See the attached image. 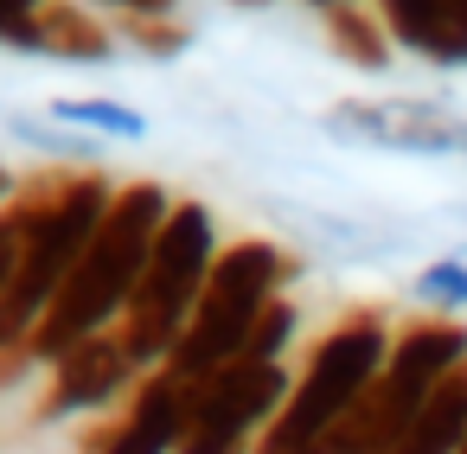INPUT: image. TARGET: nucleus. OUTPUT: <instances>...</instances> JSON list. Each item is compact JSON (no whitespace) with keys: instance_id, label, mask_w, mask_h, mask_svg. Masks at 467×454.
<instances>
[{"instance_id":"obj_26","label":"nucleus","mask_w":467,"mask_h":454,"mask_svg":"<svg viewBox=\"0 0 467 454\" xmlns=\"http://www.w3.org/2000/svg\"><path fill=\"white\" fill-rule=\"evenodd\" d=\"M461 454H467V441H461Z\"/></svg>"},{"instance_id":"obj_21","label":"nucleus","mask_w":467,"mask_h":454,"mask_svg":"<svg viewBox=\"0 0 467 454\" xmlns=\"http://www.w3.org/2000/svg\"><path fill=\"white\" fill-rule=\"evenodd\" d=\"M39 7L46 0H0V52L39 58Z\"/></svg>"},{"instance_id":"obj_23","label":"nucleus","mask_w":467,"mask_h":454,"mask_svg":"<svg viewBox=\"0 0 467 454\" xmlns=\"http://www.w3.org/2000/svg\"><path fill=\"white\" fill-rule=\"evenodd\" d=\"M14 192H20V173H14V167H7V160H0V205H7V199H14Z\"/></svg>"},{"instance_id":"obj_7","label":"nucleus","mask_w":467,"mask_h":454,"mask_svg":"<svg viewBox=\"0 0 467 454\" xmlns=\"http://www.w3.org/2000/svg\"><path fill=\"white\" fill-rule=\"evenodd\" d=\"M288 390H295V371L256 365V358H237V365L186 384V428H180L173 454H256V441L282 416Z\"/></svg>"},{"instance_id":"obj_13","label":"nucleus","mask_w":467,"mask_h":454,"mask_svg":"<svg viewBox=\"0 0 467 454\" xmlns=\"http://www.w3.org/2000/svg\"><path fill=\"white\" fill-rule=\"evenodd\" d=\"M461 441H467V365L435 384V397L416 409V422L390 454H461Z\"/></svg>"},{"instance_id":"obj_11","label":"nucleus","mask_w":467,"mask_h":454,"mask_svg":"<svg viewBox=\"0 0 467 454\" xmlns=\"http://www.w3.org/2000/svg\"><path fill=\"white\" fill-rule=\"evenodd\" d=\"M378 20L397 52L435 71H467V0H378Z\"/></svg>"},{"instance_id":"obj_6","label":"nucleus","mask_w":467,"mask_h":454,"mask_svg":"<svg viewBox=\"0 0 467 454\" xmlns=\"http://www.w3.org/2000/svg\"><path fill=\"white\" fill-rule=\"evenodd\" d=\"M109 199H116V186H109L103 167H65L58 173V192H52V205H46V218H39L33 243H26V263H20L14 288L0 294V352H26L33 326L46 320V307L71 282L78 256L103 231Z\"/></svg>"},{"instance_id":"obj_2","label":"nucleus","mask_w":467,"mask_h":454,"mask_svg":"<svg viewBox=\"0 0 467 454\" xmlns=\"http://www.w3.org/2000/svg\"><path fill=\"white\" fill-rule=\"evenodd\" d=\"M295 275H301V256L282 250L275 237L224 243L212 275H205V294H199V307H192V320H186V333H180V346L167 352L161 371H173L180 384H199V377L237 365L250 333H256V320H263V307L282 301Z\"/></svg>"},{"instance_id":"obj_9","label":"nucleus","mask_w":467,"mask_h":454,"mask_svg":"<svg viewBox=\"0 0 467 454\" xmlns=\"http://www.w3.org/2000/svg\"><path fill=\"white\" fill-rule=\"evenodd\" d=\"M141 371L129 365L116 333H97L84 346H71L65 358L46 365V397H39V422H71V416H103L122 390H135Z\"/></svg>"},{"instance_id":"obj_12","label":"nucleus","mask_w":467,"mask_h":454,"mask_svg":"<svg viewBox=\"0 0 467 454\" xmlns=\"http://www.w3.org/2000/svg\"><path fill=\"white\" fill-rule=\"evenodd\" d=\"M116 26L90 0H46L39 7V58L58 65H116Z\"/></svg>"},{"instance_id":"obj_20","label":"nucleus","mask_w":467,"mask_h":454,"mask_svg":"<svg viewBox=\"0 0 467 454\" xmlns=\"http://www.w3.org/2000/svg\"><path fill=\"white\" fill-rule=\"evenodd\" d=\"M295 326H301L295 301H288V294H282V301H269V307H263V320H256V333H250V346H244V358H256V365H282V352H288Z\"/></svg>"},{"instance_id":"obj_14","label":"nucleus","mask_w":467,"mask_h":454,"mask_svg":"<svg viewBox=\"0 0 467 454\" xmlns=\"http://www.w3.org/2000/svg\"><path fill=\"white\" fill-rule=\"evenodd\" d=\"M58 173L65 167H39L33 180H20V192L7 205H0V294L14 288V275L26 263V243H33V231H39V218H46L52 192H58Z\"/></svg>"},{"instance_id":"obj_10","label":"nucleus","mask_w":467,"mask_h":454,"mask_svg":"<svg viewBox=\"0 0 467 454\" xmlns=\"http://www.w3.org/2000/svg\"><path fill=\"white\" fill-rule=\"evenodd\" d=\"M186 428V384L173 371H148L129 390V409L84 435V454H173Z\"/></svg>"},{"instance_id":"obj_22","label":"nucleus","mask_w":467,"mask_h":454,"mask_svg":"<svg viewBox=\"0 0 467 454\" xmlns=\"http://www.w3.org/2000/svg\"><path fill=\"white\" fill-rule=\"evenodd\" d=\"M97 7H109L116 20V14H180V0H97Z\"/></svg>"},{"instance_id":"obj_4","label":"nucleus","mask_w":467,"mask_h":454,"mask_svg":"<svg viewBox=\"0 0 467 454\" xmlns=\"http://www.w3.org/2000/svg\"><path fill=\"white\" fill-rule=\"evenodd\" d=\"M218 250L224 243H218L212 212L199 199H173V212H167V224H161V237L148 250V269H141V282H135V294H129V307L116 320V339H122V352H129V365L141 377L161 371L167 352L180 346Z\"/></svg>"},{"instance_id":"obj_18","label":"nucleus","mask_w":467,"mask_h":454,"mask_svg":"<svg viewBox=\"0 0 467 454\" xmlns=\"http://www.w3.org/2000/svg\"><path fill=\"white\" fill-rule=\"evenodd\" d=\"M109 26H116V46L141 52L148 65H173L192 52V26L180 14H116Z\"/></svg>"},{"instance_id":"obj_1","label":"nucleus","mask_w":467,"mask_h":454,"mask_svg":"<svg viewBox=\"0 0 467 454\" xmlns=\"http://www.w3.org/2000/svg\"><path fill=\"white\" fill-rule=\"evenodd\" d=\"M167 212H173V192H167V186H154V180L116 186L103 231L90 237V250L78 256L71 282L58 288V301L46 307V320H39L33 339H26V358H33L39 371H46L52 358H65L71 346H84V339H97V333H116V320H122V307H129V294H135V282H141V269H148V250H154Z\"/></svg>"},{"instance_id":"obj_3","label":"nucleus","mask_w":467,"mask_h":454,"mask_svg":"<svg viewBox=\"0 0 467 454\" xmlns=\"http://www.w3.org/2000/svg\"><path fill=\"white\" fill-rule=\"evenodd\" d=\"M390 339H397V326L378 307L339 314L314 339V352H307V365H301L282 416L263 428L256 454H320V441L346 422V409L378 384V371L390 358Z\"/></svg>"},{"instance_id":"obj_15","label":"nucleus","mask_w":467,"mask_h":454,"mask_svg":"<svg viewBox=\"0 0 467 454\" xmlns=\"http://www.w3.org/2000/svg\"><path fill=\"white\" fill-rule=\"evenodd\" d=\"M320 33H327L333 58L352 65V71H371V77H378V71L397 65V46H390L384 20L365 14V7H333V14H320Z\"/></svg>"},{"instance_id":"obj_8","label":"nucleus","mask_w":467,"mask_h":454,"mask_svg":"<svg viewBox=\"0 0 467 454\" xmlns=\"http://www.w3.org/2000/svg\"><path fill=\"white\" fill-rule=\"evenodd\" d=\"M320 129L339 148H378V154H467V116H454L435 97H346L320 116Z\"/></svg>"},{"instance_id":"obj_25","label":"nucleus","mask_w":467,"mask_h":454,"mask_svg":"<svg viewBox=\"0 0 467 454\" xmlns=\"http://www.w3.org/2000/svg\"><path fill=\"white\" fill-rule=\"evenodd\" d=\"M231 7H269V0H231Z\"/></svg>"},{"instance_id":"obj_16","label":"nucleus","mask_w":467,"mask_h":454,"mask_svg":"<svg viewBox=\"0 0 467 454\" xmlns=\"http://www.w3.org/2000/svg\"><path fill=\"white\" fill-rule=\"evenodd\" d=\"M0 129H7L14 141H26L33 154H46L52 167H103V160H97V154H103V141H97V135H78V129H65V122H52V116L7 109V116H0Z\"/></svg>"},{"instance_id":"obj_17","label":"nucleus","mask_w":467,"mask_h":454,"mask_svg":"<svg viewBox=\"0 0 467 454\" xmlns=\"http://www.w3.org/2000/svg\"><path fill=\"white\" fill-rule=\"evenodd\" d=\"M46 116L78 135H97V141H148V116L116 97H58V103H46Z\"/></svg>"},{"instance_id":"obj_5","label":"nucleus","mask_w":467,"mask_h":454,"mask_svg":"<svg viewBox=\"0 0 467 454\" xmlns=\"http://www.w3.org/2000/svg\"><path fill=\"white\" fill-rule=\"evenodd\" d=\"M461 365H467V326L461 320L422 314V320L397 326L378 384L346 409V422L320 441V454H390L403 441V428L416 422V409L435 397V384Z\"/></svg>"},{"instance_id":"obj_19","label":"nucleus","mask_w":467,"mask_h":454,"mask_svg":"<svg viewBox=\"0 0 467 454\" xmlns=\"http://www.w3.org/2000/svg\"><path fill=\"white\" fill-rule=\"evenodd\" d=\"M410 294L429 307V314H467V256H435L429 269H416Z\"/></svg>"},{"instance_id":"obj_24","label":"nucleus","mask_w":467,"mask_h":454,"mask_svg":"<svg viewBox=\"0 0 467 454\" xmlns=\"http://www.w3.org/2000/svg\"><path fill=\"white\" fill-rule=\"evenodd\" d=\"M301 7H314V14H333V7H365V0H301Z\"/></svg>"}]
</instances>
